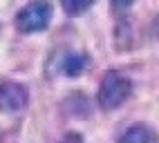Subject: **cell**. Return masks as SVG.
<instances>
[{
    "label": "cell",
    "instance_id": "cell-1",
    "mask_svg": "<svg viewBox=\"0 0 159 143\" xmlns=\"http://www.w3.org/2000/svg\"><path fill=\"white\" fill-rule=\"evenodd\" d=\"M132 94V83L125 78L121 72H114L110 69L108 74L103 76L101 80V87H99V105L103 110H116L121 107L128 96Z\"/></svg>",
    "mask_w": 159,
    "mask_h": 143
},
{
    "label": "cell",
    "instance_id": "cell-2",
    "mask_svg": "<svg viewBox=\"0 0 159 143\" xmlns=\"http://www.w3.org/2000/svg\"><path fill=\"white\" fill-rule=\"evenodd\" d=\"M52 20V5L49 0H31L16 14V27L23 34L43 32Z\"/></svg>",
    "mask_w": 159,
    "mask_h": 143
},
{
    "label": "cell",
    "instance_id": "cell-3",
    "mask_svg": "<svg viewBox=\"0 0 159 143\" xmlns=\"http://www.w3.org/2000/svg\"><path fill=\"white\" fill-rule=\"evenodd\" d=\"M27 87L14 83V80H5L0 83V110L2 112H20L23 107H27Z\"/></svg>",
    "mask_w": 159,
    "mask_h": 143
},
{
    "label": "cell",
    "instance_id": "cell-4",
    "mask_svg": "<svg viewBox=\"0 0 159 143\" xmlns=\"http://www.w3.org/2000/svg\"><path fill=\"white\" fill-rule=\"evenodd\" d=\"M119 143H159V136L152 128L139 123V125H132L125 130L123 136L119 139Z\"/></svg>",
    "mask_w": 159,
    "mask_h": 143
},
{
    "label": "cell",
    "instance_id": "cell-5",
    "mask_svg": "<svg viewBox=\"0 0 159 143\" xmlns=\"http://www.w3.org/2000/svg\"><path fill=\"white\" fill-rule=\"evenodd\" d=\"M90 65V58L85 54H76V52H72L67 54L65 58H63V63H61V69H63V74L65 76H79L85 72V67Z\"/></svg>",
    "mask_w": 159,
    "mask_h": 143
},
{
    "label": "cell",
    "instance_id": "cell-6",
    "mask_svg": "<svg viewBox=\"0 0 159 143\" xmlns=\"http://www.w3.org/2000/svg\"><path fill=\"white\" fill-rule=\"evenodd\" d=\"M61 5L67 14H81L94 5V0H61Z\"/></svg>",
    "mask_w": 159,
    "mask_h": 143
},
{
    "label": "cell",
    "instance_id": "cell-7",
    "mask_svg": "<svg viewBox=\"0 0 159 143\" xmlns=\"http://www.w3.org/2000/svg\"><path fill=\"white\" fill-rule=\"evenodd\" d=\"M132 2H134V0H112V5L116 9H125V7H130Z\"/></svg>",
    "mask_w": 159,
    "mask_h": 143
},
{
    "label": "cell",
    "instance_id": "cell-8",
    "mask_svg": "<svg viewBox=\"0 0 159 143\" xmlns=\"http://www.w3.org/2000/svg\"><path fill=\"white\" fill-rule=\"evenodd\" d=\"M63 143H83V141H81V139H79L76 134H70V136H67L65 141H63Z\"/></svg>",
    "mask_w": 159,
    "mask_h": 143
}]
</instances>
